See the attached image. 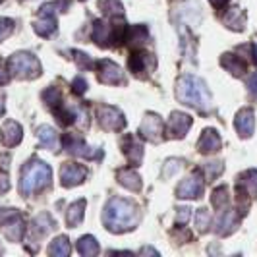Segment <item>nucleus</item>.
<instances>
[{"mask_svg":"<svg viewBox=\"0 0 257 257\" xmlns=\"http://www.w3.org/2000/svg\"><path fill=\"white\" fill-rule=\"evenodd\" d=\"M0 138H2V143L6 147L18 145V143L22 142V126L18 122H14V120H8L2 126V130H0Z\"/></svg>","mask_w":257,"mask_h":257,"instance_id":"dca6fc26","label":"nucleus"},{"mask_svg":"<svg viewBox=\"0 0 257 257\" xmlns=\"http://www.w3.org/2000/svg\"><path fill=\"white\" fill-rule=\"evenodd\" d=\"M238 190H247L249 195H253L257 190V170H245L238 180Z\"/></svg>","mask_w":257,"mask_h":257,"instance_id":"b1692460","label":"nucleus"},{"mask_svg":"<svg viewBox=\"0 0 257 257\" xmlns=\"http://www.w3.org/2000/svg\"><path fill=\"white\" fill-rule=\"evenodd\" d=\"M0 2H2V0H0Z\"/></svg>","mask_w":257,"mask_h":257,"instance_id":"37998d69","label":"nucleus"},{"mask_svg":"<svg viewBox=\"0 0 257 257\" xmlns=\"http://www.w3.org/2000/svg\"><path fill=\"white\" fill-rule=\"evenodd\" d=\"M85 215V199H79L76 203H72L70 211H68V224L70 226H77Z\"/></svg>","mask_w":257,"mask_h":257,"instance_id":"a878e982","label":"nucleus"},{"mask_svg":"<svg viewBox=\"0 0 257 257\" xmlns=\"http://www.w3.org/2000/svg\"><path fill=\"white\" fill-rule=\"evenodd\" d=\"M120 39V33H118V27L110 26L106 22H95V27H93V41L101 47H110L112 41Z\"/></svg>","mask_w":257,"mask_h":257,"instance_id":"6e6552de","label":"nucleus"},{"mask_svg":"<svg viewBox=\"0 0 257 257\" xmlns=\"http://www.w3.org/2000/svg\"><path fill=\"white\" fill-rule=\"evenodd\" d=\"M54 29H56V22H54L52 16H43V20L35 24V31L43 37H49Z\"/></svg>","mask_w":257,"mask_h":257,"instance_id":"cd10ccee","label":"nucleus"},{"mask_svg":"<svg viewBox=\"0 0 257 257\" xmlns=\"http://www.w3.org/2000/svg\"><path fill=\"white\" fill-rule=\"evenodd\" d=\"M64 145L66 149L70 151L72 155H76V157H87V159H97L101 151H93L87 143L83 142L81 138H77V136H66L64 138Z\"/></svg>","mask_w":257,"mask_h":257,"instance_id":"f8f14e48","label":"nucleus"},{"mask_svg":"<svg viewBox=\"0 0 257 257\" xmlns=\"http://www.w3.org/2000/svg\"><path fill=\"white\" fill-rule=\"evenodd\" d=\"M4 112V99H2V95H0V116Z\"/></svg>","mask_w":257,"mask_h":257,"instance_id":"a19ab883","label":"nucleus"},{"mask_svg":"<svg viewBox=\"0 0 257 257\" xmlns=\"http://www.w3.org/2000/svg\"><path fill=\"white\" fill-rule=\"evenodd\" d=\"M132 41H134V45H142V43H145L147 41V29L143 26H138L132 29Z\"/></svg>","mask_w":257,"mask_h":257,"instance_id":"7c9ffc66","label":"nucleus"},{"mask_svg":"<svg viewBox=\"0 0 257 257\" xmlns=\"http://www.w3.org/2000/svg\"><path fill=\"white\" fill-rule=\"evenodd\" d=\"M224 24L234 29V31H242L245 27V16L240 8H232L228 10V14L224 16Z\"/></svg>","mask_w":257,"mask_h":257,"instance_id":"4be33fe9","label":"nucleus"},{"mask_svg":"<svg viewBox=\"0 0 257 257\" xmlns=\"http://www.w3.org/2000/svg\"><path fill=\"white\" fill-rule=\"evenodd\" d=\"M72 87H74V91H76L77 95H81V93H85V89H87V81L83 77H76L72 81Z\"/></svg>","mask_w":257,"mask_h":257,"instance_id":"72a5a7b5","label":"nucleus"},{"mask_svg":"<svg viewBox=\"0 0 257 257\" xmlns=\"http://www.w3.org/2000/svg\"><path fill=\"white\" fill-rule=\"evenodd\" d=\"M195 226L199 228V232H205L211 226V215H209L207 209H199L195 213Z\"/></svg>","mask_w":257,"mask_h":257,"instance_id":"c756f323","label":"nucleus"},{"mask_svg":"<svg viewBox=\"0 0 257 257\" xmlns=\"http://www.w3.org/2000/svg\"><path fill=\"white\" fill-rule=\"evenodd\" d=\"M99 122L104 130H110V132H118L126 126V118L122 114V110L108 104H103L99 108Z\"/></svg>","mask_w":257,"mask_h":257,"instance_id":"39448f33","label":"nucleus"},{"mask_svg":"<svg viewBox=\"0 0 257 257\" xmlns=\"http://www.w3.org/2000/svg\"><path fill=\"white\" fill-rule=\"evenodd\" d=\"M220 172H222V165H220V163H213V165L209 163V165H207V176H209V178L219 176Z\"/></svg>","mask_w":257,"mask_h":257,"instance_id":"f704fd0d","label":"nucleus"},{"mask_svg":"<svg viewBox=\"0 0 257 257\" xmlns=\"http://www.w3.org/2000/svg\"><path fill=\"white\" fill-rule=\"evenodd\" d=\"M176 97L184 104L195 106L199 110H209L211 106V95L207 91V85L193 76H182L178 79V87H176Z\"/></svg>","mask_w":257,"mask_h":257,"instance_id":"f03ea898","label":"nucleus"},{"mask_svg":"<svg viewBox=\"0 0 257 257\" xmlns=\"http://www.w3.org/2000/svg\"><path fill=\"white\" fill-rule=\"evenodd\" d=\"M72 54H74V60H76L77 66H79L81 70H85V68H93V60H91L87 54H83V52H79V51H74Z\"/></svg>","mask_w":257,"mask_h":257,"instance_id":"473e14b6","label":"nucleus"},{"mask_svg":"<svg viewBox=\"0 0 257 257\" xmlns=\"http://www.w3.org/2000/svg\"><path fill=\"white\" fill-rule=\"evenodd\" d=\"M52 178V170L47 163L43 161H31L27 167H24L22 170V184H20V190L24 195H31L37 190H43L51 184Z\"/></svg>","mask_w":257,"mask_h":257,"instance_id":"7ed1b4c3","label":"nucleus"},{"mask_svg":"<svg viewBox=\"0 0 257 257\" xmlns=\"http://www.w3.org/2000/svg\"><path fill=\"white\" fill-rule=\"evenodd\" d=\"M138 222H140V211L136 203L124 197H112L108 201V205L104 209V226L110 232H116V234L128 232L136 228Z\"/></svg>","mask_w":257,"mask_h":257,"instance_id":"f257e3e1","label":"nucleus"},{"mask_svg":"<svg viewBox=\"0 0 257 257\" xmlns=\"http://www.w3.org/2000/svg\"><path fill=\"white\" fill-rule=\"evenodd\" d=\"M178 197L182 199H193V197H201V193H203V180L197 176V174H193L190 178H186V180L182 182L180 186H178Z\"/></svg>","mask_w":257,"mask_h":257,"instance_id":"ddd939ff","label":"nucleus"},{"mask_svg":"<svg viewBox=\"0 0 257 257\" xmlns=\"http://www.w3.org/2000/svg\"><path fill=\"white\" fill-rule=\"evenodd\" d=\"M255 56H257V37H255Z\"/></svg>","mask_w":257,"mask_h":257,"instance_id":"79ce46f5","label":"nucleus"},{"mask_svg":"<svg viewBox=\"0 0 257 257\" xmlns=\"http://www.w3.org/2000/svg\"><path fill=\"white\" fill-rule=\"evenodd\" d=\"M197 149L201 153H215V151H219L220 138L219 134H217V130H211V128L203 130V134H201V138L197 142Z\"/></svg>","mask_w":257,"mask_h":257,"instance_id":"2eb2a0df","label":"nucleus"},{"mask_svg":"<svg viewBox=\"0 0 257 257\" xmlns=\"http://www.w3.org/2000/svg\"><path fill=\"white\" fill-rule=\"evenodd\" d=\"M217 232L219 234H230L232 230H236V226H238V215L234 213V211H226V213H222L220 215L219 222H217Z\"/></svg>","mask_w":257,"mask_h":257,"instance_id":"412c9836","label":"nucleus"},{"mask_svg":"<svg viewBox=\"0 0 257 257\" xmlns=\"http://www.w3.org/2000/svg\"><path fill=\"white\" fill-rule=\"evenodd\" d=\"M122 149H124L126 157L130 159V163H134V165H140V163H142L143 145L138 142V138H134V136H126V138L122 140Z\"/></svg>","mask_w":257,"mask_h":257,"instance_id":"f3484780","label":"nucleus"},{"mask_svg":"<svg viewBox=\"0 0 257 257\" xmlns=\"http://www.w3.org/2000/svg\"><path fill=\"white\" fill-rule=\"evenodd\" d=\"M236 130L242 138H251L253 130H255V118H253V110L251 108H244L236 116Z\"/></svg>","mask_w":257,"mask_h":257,"instance_id":"4468645a","label":"nucleus"},{"mask_svg":"<svg viewBox=\"0 0 257 257\" xmlns=\"http://www.w3.org/2000/svg\"><path fill=\"white\" fill-rule=\"evenodd\" d=\"M70 251H72V247H70V242H68V238H66V236H58V238H54L51 247H49V253H51V255H56V257L70 255Z\"/></svg>","mask_w":257,"mask_h":257,"instance_id":"393cba45","label":"nucleus"},{"mask_svg":"<svg viewBox=\"0 0 257 257\" xmlns=\"http://www.w3.org/2000/svg\"><path fill=\"white\" fill-rule=\"evenodd\" d=\"M6 81H8V72L0 66V83H6Z\"/></svg>","mask_w":257,"mask_h":257,"instance_id":"58836bf2","label":"nucleus"},{"mask_svg":"<svg viewBox=\"0 0 257 257\" xmlns=\"http://www.w3.org/2000/svg\"><path fill=\"white\" fill-rule=\"evenodd\" d=\"M118 182L124 188L132 190V192H140L142 190V178H140V174L134 168H122L118 172Z\"/></svg>","mask_w":257,"mask_h":257,"instance_id":"a211bd4d","label":"nucleus"},{"mask_svg":"<svg viewBox=\"0 0 257 257\" xmlns=\"http://www.w3.org/2000/svg\"><path fill=\"white\" fill-rule=\"evenodd\" d=\"M77 251L85 257L97 255V253H99V244H97V240H95L93 236H83V238H79V242H77Z\"/></svg>","mask_w":257,"mask_h":257,"instance_id":"5701e85b","label":"nucleus"},{"mask_svg":"<svg viewBox=\"0 0 257 257\" xmlns=\"http://www.w3.org/2000/svg\"><path fill=\"white\" fill-rule=\"evenodd\" d=\"M99 8L106 16H122L124 14V6L120 0H99Z\"/></svg>","mask_w":257,"mask_h":257,"instance_id":"bb28decb","label":"nucleus"},{"mask_svg":"<svg viewBox=\"0 0 257 257\" xmlns=\"http://www.w3.org/2000/svg\"><path fill=\"white\" fill-rule=\"evenodd\" d=\"M87 178V168L77 165V163H66L60 168V180L64 188H72V186H79L81 182Z\"/></svg>","mask_w":257,"mask_h":257,"instance_id":"0eeeda50","label":"nucleus"},{"mask_svg":"<svg viewBox=\"0 0 257 257\" xmlns=\"http://www.w3.org/2000/svg\"><path fill=\"white\" fill-rule=\"evenodd\" d=\"M39 134V142L45 149L49 151H58V136H56V130L51 126H41L37 130Z\"/></svg>","mask_w":257,"mask_h":257,"instance_id":"6ab92c4d","label":"nucleus"},{"mask_svg":"<svg viewBox=\"0 0 257 257\" xmlns=\"http://www.w3.org/2000/svg\"><path fill=\"white\" fill-rule=\"evenodd\" d=\"M155 66H157V62H155L153 54H149V52H136L130 58V70L136 72L138 76L151 74L155 70Z\"/></svg>","mask_w":257,"mask_h":257,"instance_id":"9d476101","label":"nucleus"},{"mask_svg":"<svg viewBox=\"0 0 257 257\" xmlns=\"http://www.w3.org/2000/svg\"><path fill=\"white\" fill-rule=\"evenodd\" d=\"M140 134H142L145 140L153 143H159L163 140V134H165V124L161 120V116L157 114H147L143 118L142 126H140Z\"/></svg>","mask_w":257,"mask_h":257,"instance_id":"423d86ee","label":"nucleus"},{"mask_svg":"<svg viewBox=\"0 0 257 257\" xmlns=\"http://www.w3.org/2000/svg\"><path fill=\"white\" fill-rule=\"evenodd\" d=\"M99 79L103 83H110V85H118L124 83V72L120 70V66L114 64L112 60H101L99 62Z\"/></svg>","mask_w":257,"mask_h":257,"instance_id":"1a4fd4ad","label":"nucleus"},{"mask_svg":"<svg viewBox=\"0 0 257 257\" xmlns=\"http://www.w3.org/2000/svg\"><path fill=\"white\" fill-rule=\"evenodd\" d=\"M192 126V118L188 114H182V112H172L168 118L167 132L170 134V138H184L186 132Z\"/></svg>","mask_w":257,"mask_h":257,"instance_id":"9b49d317","label":"nucleus"},{"mask_svg":"<svg viewBox=\"0 0 257 257\" xmlns=\"http://www.w3.org/2000/svg\"><path fill=\"white\" fill-rule=\"evenodd\" d=\"M8 186H10V182L6 178V174H0V192H6Z\"/></svg>","mask_w":257,"mask_h":257,"instance_id":"4c0bfd02","label":"nucleus"},{"mask_svg":"<svg viewBox=\"0 0 257 257\" xmlns=\"http://www.w3.org/2000/svg\"><path fill=\"white\" fill-rule=\"evenodd\" d=\"M220 64L224 66L230 74H234V76H244L245 74L244 60L238 58V56H234V54H224V56L220 58Z\"/></svg>","mask_w":257,"mask_h":257,"instance_id":"aec40b11","label":"nucleus"},{"mask_svg":"<svg viewBox=\"0 0 257 257\" xmlns=\"http://www.w3.org/2000/svg\"><path fill=\"white\" fill-rule=\"evenodd\" d=\"M8 70L20 79H33L41 74V62L29 52H18L10 58Z\"/></svg>","mask_w":257,"mask_h":257,"instance_id":"20e7f679","label":"nucleus"},{"mask_svg":"<svg viewBox=\"0 0 257 257\" xmlns=\"http://www.w3.org/2000/svg\"><path fill=\"white\" fill-rule=\"evenodd\" d=\"M226 2H228V0H211V4H213V6H217V8H222Z\"/></svg>","mask_w":257,"mask_h":257,"instance_id":"ea45409f","label":"nucleus"},{"mask_svg":"<svg viewBox=\"0 0 257 257\" xmlns=\"http://www.w3.org/2000/svg\"><path fill=\"white\" fill-rule=\"evenodd\" d=\"M188 219H190V209H188V207H184V209H180V213H178V222L184 224Z\"/></svg>","mask_w":257,"mask_h":257,"instance_id":"e433bc0d","label":"nucleus"},{"mask_svg":"<svg viewBox=\"0 0 257 257\" xmlns=\"http://www.w3.org/2000/svg\"><path fill=\"white\" fill-rule=\"evenodd\" d=\"M247 87H249V93H251V95H257V74H251V76H249Z\"/></svg>","mask_w":257,"mask_h":257,"instance_id":"c9c22d12","label":"nucleus"},{"mask_svg":"<svg viewBox=\"0 0 257 257\" xmlns=\"http://www.w3.org/2000/svg\"><path fill=\"white\" fill-rule=\"evenodd\" d=\"M14 31V22L8 18H0V43Z\"/></svg>","mask_w":257,"mask_h":257,"instance_id":"2f4dec72","label":"nucleus"},{"mask_svg":"<svg viewBox=\"0 0 257 257\" xmlns=\"http://www.w3.org/2000/svg\"><path fill=\"white\" fill-rule=\"evenodd\" d=\"M211 201H213V207H215V209H220V207H224L226 203H228V190H226L224 186L217 188V190L213 192V197H211Z\"/></svg>","mask_w":257,"mask_h":257,"instance_id":"c85d7f7f","label":"nucleus"}]
</instances>
